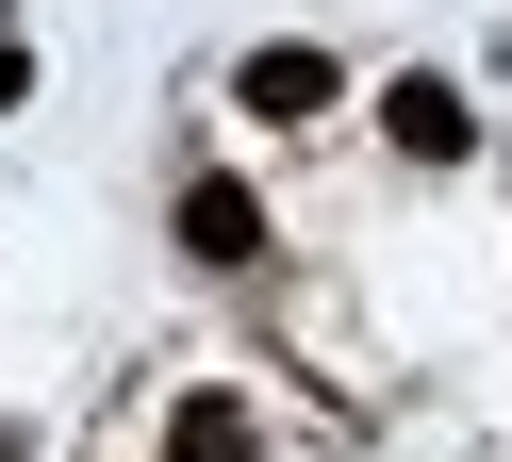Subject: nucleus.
I'll list each match as a JSON object with an SVG mask.
<instances>
[{
  "instance_id": "7ed1b4c3",
  "label": "nucleus",
  "mask_w": 512,
  "mask_h": 462,
  "mask_svg": "<svg viewBox=\"0 0 512 462\" xmlns=\"http://www.w3.org/2000/svg\"><path fill=\"white\" fill-rule=\"evenodd\" d=\"M380 132H397L413 165H446V149H463L479 116H463V83H430V66H413V83H380Z\"/></svg>"
},
{
  "instance_id": "20e7f679",
  "label": "nucleus",
  "mask_w": 512,
  "mask_h": 462,
  "mask_svg": "<svg viewBox=\"0 0 512 462\" xmlns=\"http://www.w3.org/2000/svg\"><path fill=\"white\" fill-rule=\"evenodd\" d=\"M166 462H248V413H232V396H182V429H166Z\"/></svg>"
},
{
  "instance_id": "f03ea898",
  "label": "nucleus",
  "mask_w": 512,
  "mask_h": 462,
  "mask_svg": "<svg viewBox=\"0 0 512 462\" xmlns=\"http://www.w3.org/2000/svg\"><path fill=\"white\" fill-rule=\"evenodd\" d=\"M232 99H248V116H281V132H298V116H331L347 83H331V50H248V83H232Z\"/></svg>"
},
{
  "instance_id": "f257e3e1",
  "label": "nucleus",
  "mask_w": 512,
  "mask_h": 462,
  "mask_svg": "<svg viewBox=\"0 0 512 462\" xmlns=\"http://www.w3.org/2000/svg\"><path fill=\"white\" fill-rule=\"evenodd\" d=\"M182 264H265V198L248 182H182Z\"/></svg>"
}]
</instances>
